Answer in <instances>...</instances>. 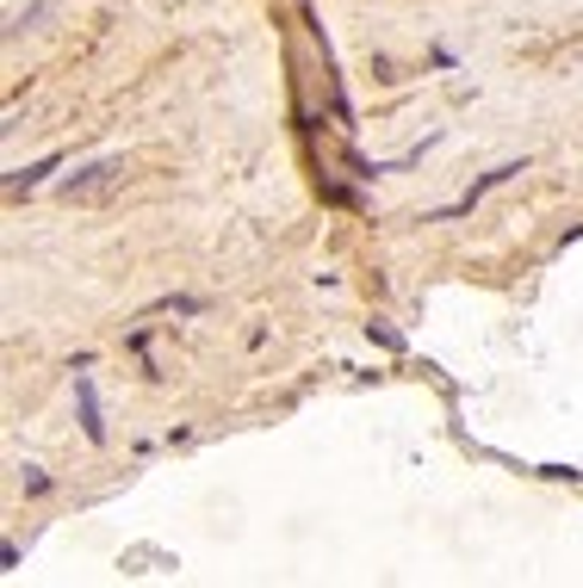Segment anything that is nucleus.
I'll use <instances>...</instances> for the list:
<instances>
[{
	"label": "nucleus",
	"instance_id": "nucleus-1",
	"mask_svg": "<svg viewBox=\"0 0 583 588\" xmlns=\"http://www.w3.org/2000/svg\"><path fill=\"white\" fill-rule=\"evenodd\" d=\"M124 173V155H106V161H87L81 173H69L62 180V199H94V192H106Z\"/></svg>",
	"mask_w": 583,
	"mask_h": 588
},
{
	"label": "nucleus",
	"instance_id": "nucleus-2",
	"mask_svg": "<svg viewBox=\"0 0 583 588\" xmlns=\"http://www.w3.org/2000/svg\"><path fill=\"white\" fill-rule=\"evenodd\" d=\"M75 403H81V434L94 440H106V416H99V391H94V379H87V365H75Z\"/></svg>",
	"mask_w": 583,
	"mask_h": 588
},
{
	"label": "nucleus",
	"instance_id": "nucleus-3",
	"mask_svg": "<svg viewBox=\"0 0 583 588\" xmlns=\"http://www.w3.org/2000/svg\"><path fill=\"white\" fill-rule=\"evenodd\" d=\"M57 168H62V155H44V161H32V168H20V173H13V180H7V192L20 199V192H32L38 180H50Z\"/></svg>",
	"mask_w": 583,
	"mask_h": 588
},
{
	"label": "nucleus",
	"instance_id": "nucleus-4",
	"mask_svg": "<svg viewBox=\"0 0 583 588\" xmlns=\"http://www.w3.org/2000/svg\"><path fill=\"white\" fill-rule=\"evenodd\" d=\"M367 335L379 347H391V353H404V335H397V328H385V323H367Z\"/></svg>",
	"mask_w": 583,
	"mask_h": 588
},
{
	"label": "nucleus",
	"instance_id": "nucleus-5",
	"mask_svg": "<svg viewBox=\"0 0 583 588\" xmlns=\"http://www.w3.org/2000/svg\"><path fill=\"white\" fill-rule=\"evenodd\" d=\"M20 471H25V490H32V495H44V490H50V477H44L38 465H20Z\"/></svg>",
	"mask_w": 583,
	"mask_h": 588
}]
</instances>
